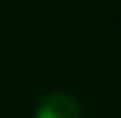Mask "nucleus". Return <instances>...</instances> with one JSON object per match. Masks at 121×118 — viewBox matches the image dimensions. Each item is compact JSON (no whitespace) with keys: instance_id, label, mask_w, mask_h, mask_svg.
<instances>
[{"instance_id":"obj_1","label":"nucleus","mask_w":121,"mask_h":118,"mask_svg":"<svg viewBox=\"0 0 121 118\" xmlns=\"http://www.w3.org/2000/svg\"><path fill=\"white\" fill-rule=\"evenodd\" d=\"M79 103H77L74 96L57 91V94H49L40 101L35 111V118H79Z\"/></svg>"}]
</instances>
